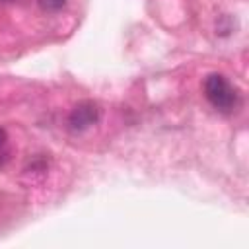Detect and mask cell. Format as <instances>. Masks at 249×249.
Returning a JSON list of instances; mask_svg holds the SVG:
<instances>
[{
	"label": "cell",
	"mask_w": 249,
	"mask_h": 249,
	"mask_svg": "<svg viewBox=\"0 0 249 249\" xmlns=\"http://www.w3.org/2000/svg\"><path fill=\"white\" fill-rule=\"evenodd\" d=\"M204 95L210 101V105L214 109L222 111V113H231L239 103L237 89L222 74L206 76V80H204Z\"/></svg>",
	"instance_id": "cell-1"
},
{
	"label": "cell",
	"mask_w": 249,
	"mask_h": 249,
	"mask_svg": "<svg viewBox=\"0 0 249 249\" xmlns=\"http://www.w3.org/2000/svg\"><path fill=\"white\" fill-rule=\"evenodd\" d=\"M97 119H99V107H97V103H93V101H82V103H78L72 109V113L68 117V124L74 130H84V128L91 126Z\"/></svg>",
	"instance_id": "cell-2"
},
{
	"label": "cell",
	"mask_w": 249,
	"mask_h": 249,
	"mask_svg": "<svg viewBox=\"0 0 249 249\" xmlns=\"http://www.w3.org/2000/svg\"><path fill=\"white\" fill-rule=\"evenodd\" d=\"M39 4L49 12H56L66 4V0H39Z\"/></svg>",
	"instance_id": "cell-3"
}]
</instances>
